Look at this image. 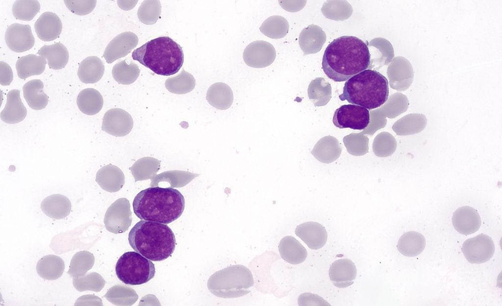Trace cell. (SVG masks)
I'll return each mask as SVG.
<instances>
[{"label":"cell","mask_w":502,"mask_h":306,"mask_svg":"<svg viewBox=\"0 0 502 306\" xmlns=\"http://www.w3.org/2000/svg\"><path fill=\"white\" fill-rule=\"evenodd\" d=\"M118 278L126 284L140 285L152 279L155 273L154 264L137 252L123 254L115 267Z\"/></svg>","instance_id":"obj_7"},{"label":"cell","mask_w":502,"mask_h":306,"mask_svg":"<svg viewBox=\"0 0 502 306\" xmlns=\"http://www.w3.org/2000/svg\"><path fill=\"white\" fill-rule=\"evenodd\" d=\"M426 245V239L422 234L415 231H409L400 237L397 247L402 255L414 257L418 256L424 251Z\"/></svg>","instance_id":"obj_24"},{"label":"cell","mask_w":502,"mask_h":306,"mask_svg":"<svg viewBox=\"0 0 502 306\" xmlns=\"http://www.w3.org/2000/svg\"><path fill=\"white\" fill-rule=\"evenodd\" d=\"M295 232L296 235L311 249L317 250L322 248L327 241L326 229L316 222L308 221L301 223L297 226Z\"/></svg>","instance_id":"obj_14"},{"label":"cell","mask_w":502,"mask_h":306,"mask_svg":"<svg viewBox=\"0 0 502 306\" xmlns=\"http://www.w3.org/2000/svg\"><path fill=\"white\" fill-rule=\"evenodd\" d=\"M23 90L24 97L31 109L40 110L47 105L49 96L44 91V84L41 80L28 81L24 85Z\"/></svg>","instance_id":"obj_23"},{"label":"cell","mask_w":502,"mask_h":306,"mask_svg":"<svg viewBox=\"0 0 502 306\" xmlns=\"http://www.w3.org/2000/svg\"><path fill=\"white\" fill-rule=\"evenodd\" d=\"M76 103L81 112L87 115H94L102 109L103 100L98 91L93 88H86L78 94Z\"/></svg>","instance_id":"obj_28"},{"label":"cell","mask_w":502,"mask_h":306,"mask_svg":"<svg viewBox=\"0 0 502 306\" xmlns=\"http://www.w3.org/2000/svg\"><path fill=\"white\" fill-rule=\"evenodd\" d=\"M27 110L20 97V91L14 89L7 94L5 106L0 113V118L5 123L14 124L23 121Z\"/></svg>","instance_id":"obj_18"},{"label":"cell","mask_w":502,"mask_h":306,"mask_svg":"<svg viewBox=\"0 0 502 306\" xmlns=\"http://www.w3.org/2000/svg\"><path fill=\"white\" fill-rule=\"evenodd\" d=\"M403 126L396 132L400 135H408L421 132L426 127L427 119L422 114H410L402 118Z\"/></svg>","instance_id":"obj_36"},{"label":"cell","mask_w":502,"mask_h":306,"mask_svg":"<svg viewBox=\"0 0 502 306\" xmlns=\"http://www.w3.org/2000/svg\"><path fill=\"white\" fill-rule=\"evenodd\" d=\"M276 51L268 42L258 40L249 44L245 48L243 58L249 66L262 68L270 66L275 61Z\"/></svg>","instance_id":"obj_10"},{"label":"cell","mask_w":502,"mask_h":306,"mask_svg":"<svg viewBox=\"0 0 502 306\" xmlns=\"http://www.w3.org/2000/svg\"><path fill=\"white\" fill-rule=\"evenodd\" d=\"M5 40L8 47L16 52H23L31 49L35 39L28 24L14 23L6 29Z\"/></svg>","instance_id":"obj_11"},{"label":"cell","mask_w":502,"mask_h":306,"mask_svg":"<svg viewBox=\"0 0 502 306\" xmlns=\"http://www.w3.org/2000/svg\"><path fill=\"white\" fill-rule=\"evenodd\" d=\"M167 90L175 94H185L191 92L195 87L194 77L184 69L177 75L168 78L165 83Z\"/></svg>","instance_id":"obj_30"},{"label":"cell","mask_w":502,"mask_h":306,"mask_svg":"<svg viewBox=\"0 0 502 306\" xmlns=\"http://www.w3.org/2000/svg\"><path fill=\"white\" fill-rule=\"evenodd\" d=\"M13 79V73L10 66L3 61L0 62V84L9 85Z\"/></svg>","instance_id":"obj_38"},{"label":"cell","mask_w":502,"mask_h":306,"mask_svg":"<svg viewBox=\"0 0 502 306\" xmlns=\"http://www.w3.org/2000/svg\"><path fill=\"white\" fill-rule=\"evenodd\" d=\"M132 206L134 213L140 219L168 224L182 215L185 199L176 188L150 187L135 196Z\"/></svg>","instance_id":"obj_2"},{"label":"cell","mask_w":502,"mask_h":306,"mask_svg":"<svg viewBox=\"0 0 502 306\" xmlns=\"http://www.w3.org/2000/svg\"><path fill=\"white\" fill-rule=\"evenodd\" d=\"M94 262L95 257L91 253L86 251L77 252L71 259L68 274L72 277L82 276L92 268Z\"/></svg>","instance_id":"obj_32"},{"label":"cell","mask_w":502,"mask_h":306,"mask_svg":"<svg viewBox=\"0 0 502 306\" xmlns=\"http://www.w3.org/2000/svg\"><path fill=\"white\" fill-rule=\"evenodd\" d=\"M289 27L288 22L284 17L274 15L266 19L259 29L261 33L269 38L279 39L286 35Z\"/></svg>","instance_id":"obj_29"},{"label":"cell","mask_w":502,"mask_h":306,"mask_svg":"<svg viewBox=\"0 0 502 306\" xmlns=\"http://www.w3.org/2000/svg\"><path fill=\"white\" fill-rule=\"evenodd\" d=\"M281 257L287 262L298 264L303 262L307 255L304 247L294 237L286 236L282 238L278 245Z\"/></svg>","instance_id":"obj_20"},{"label":"cell","mask_w":502,"mask_h":306,"mask_svg":"<svg viewBox=\"0 0 502 306\" xmlns=\"http://www.w3.org/2000/svg\"><path fill=\"white\" fill-rule=\"evenodd\" d=\"M128 240L135 251L154 261L170 257L176 245L175 234L168 225L144 220L132 227Z\"/></svg>","instance_id":"obj_3"},{"label":"cell","mask_w":502,"mask_h":306,"mask_svg":"<svg viewBox=\"0 0 502 306\" xmlns=\"http://www.w3.org/2000/svg\"><path fill=\"white\" fill-rule=\"evenodd\" d=\"M491 237L481 234L465 240L461 248L466 259L471 263L480 264L488 261L495 252Z\"/></svg>","instance_id":"obj_9"},{"label":"cell","mask_w":502,"mask_h":306,"mask_svg":"<svg viewBox=\"0 0 502 306\" xmlns=\"http://www.w3.org/2000/svg\"><path fill=\"white\" fill-rule=\"evenodd\" d=\"M357 270L354 263L347 259L335 260L329 269V277L333 285L345 288L352 284L356 277Z\"/></svg>","instance_id":"obj_16"},{"label":"cell","mask_w":502,"mask_h":306,"mask_svg":"<svg viewBox=\"0 0 502 306\" xmlns=\"http://www.w3.org/2000/svg\"><path fill=\"white\" fill-rule=\"evenodd\" d=\"M40 9V4L37 0H16L12 6V13L16 19L29 21Z\"/></svg>","instance_id":"obj_34"},{"label":"cell","mask_w":502,"mask_h":306,"mask_svg":"<svg viewBox=\"0 0 502 306\" xmlns=\"http://www.w3.org/2000/svg\"><path fill=\"white\" fill-rule=\"evenodd\" d=\"M387 79L379 72L365 70L347 80L343 93L339 96L342 101L368 110L377 108L386 102L389 95Z\"/></svg>","instance_id":"obj_4"},{"label":"cell","mask_w":502,"mask_h":306,"mask_svg":"<svg viewBox=\"0 0 502 306\" xmlns=\"http://www.w3.org/2000/svg\"><path fill=\"white\" fill-rule=\"evenodd\" d=\"M132 57L155 73L163 76L177 73L184 62L181 47L168 36L148 41L135 49Z\"/></svg>","instance_id":"obj_5"},{"label":"cell","mask_w":502,"mask_h":306,"mask_svg":"<svg viewBox=\"0 0 502 306\" xmlns=\"http://www.w3.org/2000/svg\"><path fill=\"white\" fill-rule=\"evenodd\" d=\"M34 28L40 40L49 42L59 37L62 31V24L60 19L56 14L45 12L36 20Z\"/></svg>","instance_id":"obj_17"},{"label":"cell","mask_w":502,"mask_h":306,"mask_svg":"<svg viewBox=\"0 0 502 306\" xmlns=\"http://www.w3.org/2000/svg\"><path fill=\"white\" fill-rule=\"evenodd\" d=\"M254 284L252 275L241 264L229 266L217 271L209 278L207 286L214 295L223 298L241 297L250 292Z\"/></svg>","instance_id":"obj_6"},{"label":"cell","mask_w":502,"mask_h":306,"mask_svg":"<svg viewBox=\"0 0 502 306\" xmlns=\"http://www.w3.org/2000/svg\"><path fill=\"white\" fill-rule=\"evenodd\" d=\"M37 54L47 59L49 67L53 70L64 68L69 61L68 49L60 42L42 47Z\"/></svg>","instance_id":"obj_25"},{"label":"cell","mask_w":502,"mask_h":306,"mask_svg":"<svg viewBox=\"0 0 502 306\" xmlns=\"http://www.w3.org/2000/svg\"><path fill=\"white\" fill-rule=\"evenodd\" d=\"M452 225L458 233L469 235L477 231L481 226V218L477 211L470 206H462L453 213Z\"/></svg>","instance_id":"obj_15"},{"label":"cell","mask_w":502,"mask_h":306,"mask_svg":"<svg viewBox=\"0 0 502 306\" xmlns=\"http://www.w3.org/2000/svg\"><path fill=\"white\" fill-rule=\"evenodd\" d=\"M67 8L73 13L78 15H85L91 13L95 8L96 0H64Z\"/></svg>","instance_id":"obj_37"},{"label":"cell","mask_w":502,"mask_h":306,"mask_svg":"<svg viewBox=\"0 0 502 306\" xmlns=\"http://www.w3.org/2000/svg\"><path fill=\"white\" fill-rule=\"evenodd\" d=\"M161 10L160 1H144L137 11L138 18L140 22L145 24H153L158 19Z\"/></svg>","instance_id":"obj_35"},{"label":"cell","mask_w":502,"mask_h":306,"mask_svg":"<svg viewBox=\"0 0 502 306\" xmlns=\"http://www.w3.org/2000/svg\"><path fill=\"white\" fill-rule=\"evenodd\" d=\"M46 64V59L41 56L30 54L22 56L16 64L18 76L25 80L29 76L40 75L45 71Z\"/></svg>","instance_id":"obj_26"},{"label":"cell","mask_w":502,"mask_h":306,"mask_svg":"<svg viewBox=\"0 0 502 306\" xmlns=\"http://www.w3.org/2000/svg\"><path fill=\"white\" fill-rule=\"evenodd\" d=\"M43 212L49 217L56 219H62L70 213L72 204L65 196L55 194L45 198L41 204Z\"/></svg>","instance_id":"obj_19"},{"label":"cell","mask_w":502,"mask_h":306,"mask_svg":"<svg viewBox=\"0 0 502 306\" xmlns=\"http://www.w3.org/2000/svg\"><path fill=\"white\" fill-rule=\"evenodd\" d=\"M138 43L137 36L128 31L120 33L114 37L106 47L103 57L110 64L124 57L135 47Z\"/></svg>","instance_id":"obj_13"},{"label":"cell","mask_w":502,"mask_h":306,"mask_svg":"<svg viewBox=\"0 0 502 306\" xmlns=\"http://www.w3.org/2000/svg\"><path fill=\"white\" fill-rule=\"evenodd\" d=\"M370 60L368 44L353 36H342L326 48L322 69L329 79L343 82L367 70Z\"/></svg>","instance_id":"obj_1"},{"label":"cell","mask_w":502,"mask_h":306,"mask_svg":"<svg viewBox=\"0 0 502 306\" xmlns=\"http://www.w3.org/2000/svg\"><path fill=\"white\" fill-rule=\"evenodd\" d=\"M206 99L213 107L219 110H226L233 103V94L228 85L225 83L217 82L208 88Z\"/></svg>","instance_id":"obj_22"},{"label":"cell","mask_w":502,"mask_h":306,"mask_svg":"<svg viewBox=\"0 0 502 306\" xmlns=\"http://www.w3.org/2000/svg\"><path fill=\"white\" fill-rule=\"evenodd\" d=\"M370 120L369 110L353 104H345L337 108L332 118L334 125L338 128L358 130L367 128Z\"/></svg>","instance_id":"obj_8"},{"label":"cell","mask_w":502,"mask_h":306,"mask_svg":"<svg viewBox=\"0 0 502 306\" xmlns=\"http://www.w3.org/2000/svg\"><path fill=\"white\" fill-rule=\"evenodd\" d=\"M104 72L102 61L98 57L91 56L83 59L80 63L77 75L80 80L85 84L98 82Z\"/></svg>","instance_id":"obj_21"},{"label":"cell","mask_w":502,"mask_h":306,"mask_svg":"<svg viewBox=\"0 0 502 306\" xmlns=\"http://www.w3.org/2000/svg\"><path fill=\"white\" fill-rule=\"evenodd\" d=\"M133 126L130 115L120 108H113L104 114L101 129L106 133L116 136L127 134Z\"/></svg>","instance_id":"obj_12"},{"label":"cell","mask_w":502,"mask_h":306,"mask_svg":"<svg viewBox=\"0 0 502 306\" xmlns=\"http://www.w3.org/2000/svg\"><path fill=\"white\" fill-rule=\"evenodd\" d=\"M105 281L101 276L96 272H92L82 276L73 277V284L75 288L80 292L91 290L99 292L103 288Z\"/></svg>","instance_id":"obj_33"},{"label":"cell","mask_w":502,"mask_h":306,"mask_svg":"<svg viewBox=\"0 0 502 306\" xmlns=\"http://www.w3.org/2000/svg\"><path fill=\"white\" fill-rule=\"evenodd\" d=\"M138 66L131 62L127 64L126 59L116 64L112 71V76L118 83L129 85L134 82L139 76Z\"/></svg>","instance_id":"obj_31"},{"label":"cell","mask_w":502,"mask_h":306,"mask_svg":"<svg viewBox=\"0 0 502 306\" xmlns=\"http://www.w3.org/2000/svg\"><path fill=\"white\" fill-rule=\"evenodd\" d=\"M65 263L59 257L49 255L43 257L37 262L36 271L42 278L55 280L59 278L64 271Z\"/></svg>","instance_id":"obj_27"}]
</instances>
